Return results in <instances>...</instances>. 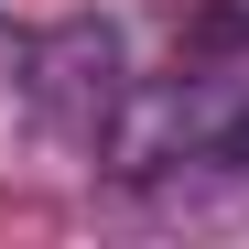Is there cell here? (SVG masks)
Instances as JSON below:
<instances>
[{"instance_id": "cell-1", "label": "cell", "mask_w": 249, "mask_h": 249, "mask_svg": "<svg viewBox=\"0 0 249 249\" xmlns=\"http://www.w3.org/2000/svg\"><path fill=\"white\" fill-rule=\"evenodd\" d=\"M195 152L217 162V174H238V184H249V98H238V108H217V130H206Z\"/></svg>"}]
</instances>
